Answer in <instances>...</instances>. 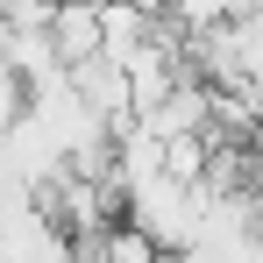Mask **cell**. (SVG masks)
Returning a JSON list of instances; mask_svg holds the SVG:
<instances>
[{"label": "cell", "instance_id": "obj_1", "mask_svg": "<svg viewBox=\"0 0 263 263\" xmlns=\"http://www.w3.org/2000/svg\"><path fill=\"white\" fill-rule=\"evenodd\" d=\"M0 263H86L79 235L64 220L43 214V199L7 192V235H0Z\"/></svg>", "mask_w": 263, "mask_h": 263}, {"label": "cell", "instance_id": "obj_2", "mask_svg": "<svg viewBox=\"0 0 263 263\" xmlns=\"http://www.w3.org/2000/svg\"><path fill=\"white\" fill-rule=\"evenodd\" d=\"M50 43H57V57H64L71 71L92 64V57H107V7H92V0H64L57 22H50Z\"/></svg>", "mask_w": 263, "mask_h": 263}, {"label": "cell", "instance_id": "obj_3", "mask_svg": "<svg viewBox=\"0 0 263 263\" xmlns=\"http://www.w3.org/2000/svg\"><path fill=\"white\" fill-rule=\"evenodd\" d=\"M135 7H142V14H157V22H164V14H171L178 0H135Z\"/></svg>", "mask_w": 263, "mask_h": 263}, {"label": "cell", "instance_id": "obj_4", "mask_svg": "<svg viewBox=\"0 0 263 263\" xmlns=\"http://www.w3.org/2000/svg\"><path fill=\"white\" fill-rule=\"evenodd\" d=\"M92 7H121V0H92Z\"/></svg>", "mask_w": 263, "mask_h": 263}, {"label": "cell", "instance_id": "obj_5", "mask_svg": "<svg viewBox=\"0 0 263 263\" xmlns=\"http://www.w3.org/2000/svg\"><path fill=\"white\" fill-rule=\"evenodd\" d=\"M50 7H64V0H50Z\"/></svg>", "mask_w": 263, "mask_h": 263}]
</instances>
